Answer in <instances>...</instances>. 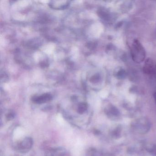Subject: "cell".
<instances>
[{"label":"cell","instance_id":"277c9868","mask_svg":"<svg viewBox=\"0 0 156 156\" xmlns=\"http://www.w3.org/2000/svg\"><path fill=\"white\" fill-rule=\"evenodd\" d=\"M69 5L68 1H52L49 5L51 8L55 9H62L67 8Z\"/></svg>","mask_w":156,"mask_h":156},{"label":"cell","instance_id":"8992f818","mask_svg":"<svg viewBox=\"0 0 156 156\" xmlns=\"http://www.w3.org/2000/svg\"><path fill=\"white\" fill-rule=\"evenodd\" d=\"M154 99H155V102H156V92L154 94Z\"/></svg>","mask_w":156,"mask_h":156},{"label":"cell","instance_id":"3957f363","mask_svg":"<svg viewBox=\"0 0 156 156\" xmlns=\"http://www.w3.org/2000/svg\"><path fill=\"white\" fill-rule=\"evenodd\" d=\"M52 98V96L50 94H45L40 96L34 97L33 98V101L37 104H43L51 100Z\"/></svg>","mask_w":156,"mask_h":156},{"label":"cell","instance_id":"6da1fadb","mask_svg":"<svg viewBox=\"0 0 156 156\" xmlns=\"http://www.w3.org/2000/svg\"><path fill=\"white\" fill-rule=\"evenodd\" d=\"M130 54L132 60L136 63H140L145 60L146 52L143 45L138 40L133 41L130 48Z\"/></svg>","mask_w":156,"mask_h":156},{"label":"cell","instance_id":"7a4b0ae2","mask_svg":"<svg viewBox=\"0 0 156 156\" xmlns=\"http://www.w3.org/2000/svg\"><path fill=\"white\" fill-rule=\"evenodd\" d=\"M143 71L144 73L149 75H156V63L152 59H147L144 64Z\"/></svg>","mask_w":156,"mask_h":156},{"label":"cell","instance_id":"5b68a950","mask_svg":"<svg viewBox=\"0 0 156 156\" xmlns=\"http://www.w3.org/2000/svg\"><path fill=\"white\" fill-rule=\"evenodd\" d=\"M87 108V107L86 104H84V103H82V104H80L79 107H78V112L80 113H83L84 111L86 110Z\"/></svg>","mask_w":156,"mask_h":156}]
</instances>
